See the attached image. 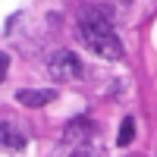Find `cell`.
Listing matches in <instances>:
<instances>
[{
	"label": "cell",
	"mask_w": 157,
	"mask_h": 157,
	"mask_svg": "<svg viewBox=\"0 0 157 157\" xmlns=\"http://www.w3.org/2000/svg\"><path fill=\"white\" fill-rule=\"evenodd\" d=\"M132 138H135V120H132V116H126L123 126H120V132H116V145H120V148H129V145H132Z\"/></svg>",
	"instance_id": "6"
},
{
	"label": "cell",
	"mask_w": 157,
	"mask_h": 157,
	"mask_svg": "<svg viewBox=\"0 0 157 157\" xmlns=\"http://www.w3.org/2000/svg\"><path fill=\"white\" fill-rule=\"evenodd\" d=\"M47 72L50 78H57V82H78V78L85 75V66L82 60H78L72 50H57L54 57L47 63Z\"/></svg>",
	"instance_id": "2"
},
{
	"label": "cell",
	"mask_w": 157,
	"mask_h": 157,
	"mask_svg": "<svg viewBox=\"0 0 157 157\" xmlns=\"http://www.w3.org/2000/svg\"><path fill=\"white\" fill-rule=\"evenodd\" d=\"M126 3H129V0H126Z\"/></svg>",
	"instance_id": "9"
},
{
	"label": "cell",
	"mask_w": 157,
	"mask_h": 157,
	"mask_svg": "<svg viewBox=\"0 0 157 157\" xmlns=\"http://www.w3.org/2000/svg\"><path fill=\"white\" fill-rule=\"evenodd\" d=\"M6 63H10V60H6V54H0V75L6 72Z\"/></svg>",
	"instance_id": "7"
},
{
	"label": "cell",
	"mask_w": 157,
	"mask_h": 157,
	"mask_svg": "<svg viewBox=\"0 0 157 157\" xmlns=\"http://www.w3.org/2000/svg\"><path fill=\"white\" fill-rule=\"evenodd\" d=\"M91 132H94V126H91V120H85V116H75V120L66 126V141H88Z\"/></svg>",
	"instance_id": "4"
},
{
	"label": "cell",
	"mask_w": 157,
	"mask_h": 157,
	"mask_svg": "<svg viewBox=\"0 0 157 157\" xmlns=\"http://www.w3.org/2000/svg\"><path fill=\"white\" fill-rule=\"evenodd\" d=\"M57 94L54 91H35V88H25V91H16V101L25 104V107H44V104H50Z\"/></svg>",
	"instance_id": "5"
},
{
	"label": "cell",
	"mask_w": 157,
	"mask_h": 157,
	"mask_svg": "<svg viewBox=\"0 0 157 157\" xmlns=\"http://www.w3.org/2000/svg\"><path fill=\"white\" fill-rule=\"evenodd\" d=\"M72 157H91V154H88V151H75Z\"/></svg>",
	"instance_id": "8"
},
{
	"label": "cell",
	"mask_w": 157,
	"mask_h": 157,
	"mask_svg": "<svg viewBox=\"0 0 157 157\" xmlns=\"http://www.w3.org/2000/svg\"><path fill=\"white\" fill-rule=\"evenodd\" d=\"M78 32H82V41L94 50L98 57H104V60H120L123 57V44H120V38H116L113 25L104 16L85 13V16L78 19Z\"/></svg>",
	"instance_id": "1"
},
{
	"label": "cell",
	"mask_w": 157,
	"mask_h": 157,
	"mask_svg": "<svg viewBox=\"0 0 157 157\" xmlns=\"http://www.w3.org/2000/svg\"><path fill=\"white\" fill-rule=\"evenodd\" d=\"M0 145L10 148V151H22L25 148V132L16 126V123H0Z\"/></svg>",
	"instance_id": "3"
}]
</instances>
